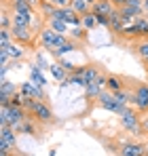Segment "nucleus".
<instances>
[{
	"instance_id": "nucleus-36",
	"label": "nucleus",
	"mask_w": 148,
	"mask_h": 156,
	"mask_svg": "<svg viewBox=\"0 0 148 156\" xmlns=\"http://www.w3.org/2000/svg\"><path fill=\"white\" fill-rule=\"evenodd\" d=\"M99 26L108 27V26H110V17H106V15H98V27Z\"/></svg>"
},
{
	"instance_id": "nucleus-9",
	"label": "nucleus",
	"mask_w": 148,
	"mask_h": 156,
	"mask_svg": "<svg viewBox=\"0 0 148 156\" xmlns=\"http://www.w3.org/2000/svg\"><path fill=\"white\" fill-rule=\"evenodd\" d=\"M74 51H78V40H72V38L68 36V40H66L61 47H57L51 55H53L55 59H61V57H66V55H70V53H74Z\"/></svg>"
},
{
	"instance_id": "nucleus-44",
	"label": "nucleus",
	"mask_w": 148,
	"mask_h": 156,
	"mask_svg": "<svg viewBox=\"0 0 148 156\" xmlns=\"http://www.w3.org/2000/svg\"><path fill=\"white\" fill-rule=\"evenodd\" d=\"M13 2H19V0H4V6L6 4H13Z\"/></svg>"
},
{
	"instance_id": "nucleus-14",
	"label": "nucleus",
	"mask_w": 148,
	"mask_h": 156,
	"mask_svg": "<svg viewBox=\"0 0 148 156\" xmlns=\"http://www.w3.org/2000/svg\"><path fill=\"white\" fill-rule=\"evenodd\" d=\"M117 6L110 2V0H98L93 6H91V11L95 13V15H106V17H110V13L114 11Z\"/></svg>"
},
{
	"instance_id": "nucleus-20",
	"label": "nucleus",
	"mask_w": 148,
	"mask_h": 156,
	"mask_svg": "<svg viewBox=\"0 0 148 156\" xmlns=\"http://www.w3.org/2000/svg\"><path fill=\"white\" fill-rule=\"evenodd\" d=\"M83 27H85V30H89V32L98 27V15H95L93 11H89V13H85V15H83Z\"/></svg>"
},
{
	"instance_id": "nucleus-8",
	"label": "nucleus",
	"mask_w": 148,
	"mask_h": 156,
	"mask_svg": "<svg viewBox=\"0 0 148 156\" xmlns=\"http://www.w3.org/2000/svg\"><path fill=\"white\" fill-rule=\"evenodd\" d=\"M119 156H146V146L140 141H125L119 148Z\"/></svg>"
},
{
	"instance_id": "nucleus-33",
	"label": "nucleus",
	"mask_w": 148,
	"mask_h": 156,
	"mask_svg": "<svg viewBox=\"0 0 148 156\" xmlns=\"http://www.w3.org/2000/svg\"><path fill=\"white\" fill-rule=\"evenodd\" d=\"M57 61L61 63V68H64L68 74H72L74 70H76V63H74V61H70V59H66V57H61V59H57Z\"/></svg>"
},
{
	"instance_id": "nucleus-23",
	"label": "nucleus",
	"mask_w": 148,
	"mask_h": 156,
	"mask_svg": "<svg viewBox=\"0 0 148 156\" xmlns=\"http://www.w3.org/2000/svg\"><path fill=\"white\" fill-rule=\"evenodd\" d=\"M99 74H102V72H99V66H95V63H87V70H85V76L83 78H85V82L89 84V82H93Z\"/></svg>"
},
{
	"instance_id": "nucleus-6",
	"label": "nucleus",
	"mask_w": 148,
	"mask_h": 156,
	"mask_svg": "<svg viewBox=\"0 0 148 156\" xmlns=\"http://www.w3.org/2000/svg\"><path fill=\"white\" fill-rule=\"evenodd\" d=\"M19 91L28 95V97H34V99H40V101H45L47 99V93H45V89L43 87H38L36 82H32V80H25V82H19Z\"/></svg>"
},
{
	"instance_id": "nucleus-4",
	"label": "nucleus",
	"mask_w": 148,
	"mask_h": 156,
	"mask_svg": "<svg viewBox=\"0 0 148 156\" xmlns=\"http://www.w3.org/2000/svg\"><path fill=\"white\" fill-rule=\"evenodd\" d=\"M133 108L138 112H148V82H138L133 89Z\"/></svg>"
},
{
	"instance_id": "nucleus-2",
	"label": "nucleus",
	"mask_w": 148,
	"mask_h": 156,
	"mask_svg": "<svg viewBox=\"0 0 148 156\" xmlns=\"http://www.w3.org/2000/svg\"><path fill=\"white\" fill-rule=\"evenodd\" d=\"M119 122H121V127H123L127 133H135V135L142 133V116H140V112H138L135 108H131V105L119 116Z\"/></svg>"
},
{
	"instance_id": "nucleus-24",
	"label": "nucleus",
	"mask_w": 148,
	"mask_h": 156,
	"mask_svg": "<svg viewBox=\"0 0 148 156\" xmlns=\"http://www.w3.org/2000/svg\"><path fill=\"white\" fill-rule=\"evenodd\" d=\"M70 6H72L78 15H85V13L91 11V4H89L87 0H70Z\"/></svg>"
},
{
	"instance_id": "nucleus-17",
	"label": "nucleus",
	"mask_w": 148,
	"mask_h": 156,
	"mask_svg": "<svg viewBox=\"0 0 148 156\" xmlns=\"http://www.w3.org/2000/svg\"><path fill=\"white\" fill-rule=\"evenodd\" d=\"M13 15V23H17V26H30L34 23V11H30V13H11Z\"/></svg>"
},
{
	"instance_id": "nucleus-27",
	"label": "nucleus",
	"mask_w": 148,
	"mask_h": 156,
	"mask_svg": "<svg viewBox=\"0 0 148 156\" xmlns=\"http://www.w3.org/2000/svg\"><path fill=\"white\" fill-rule=\"evenodd\" d=\"M135 27H138V36H144V38H148V17H138L135 21Z\"/></svg>"
},
{
	"instance_id": "nucleus-22",
	"label": "nucleus",
	"mask_w": 148,
	"mask_h": 156,
	"mask_svg": "<svg viewBox=\"0 0 148 156\" xmlns=\"http://www.w3.org/2000/svg\"><path fill=\"white\" fill-rule=\"evenodd\" d=\"M87 32H89V30H85L83 26H72L70 32H68V36H70L72 40H78V42H80V40H87Z\"/></svg>"
},
{
	"instance_id": "nucleus-5",
	"label": "nucleus",
	"mask_w": 148,
	"mask_h": 156,
	"mask_svg": "<svg viewBox=\"0 0 148 156\" xmlns=\"http://www.w3.org/2000/svg\"><path fill=\"white\" fill-rule=\"evenodd\" d=\"M106 82H108V74H99L93 82H89V84L85 87V97H87V99H98L99 93L106 89Z\"/></svg>"
},
{
	"instance_id": "nucleus-28",
	"label": "nucleus",
	"mask_w": 148,
	"mask_h": 156,
	"mask_svg": "<svg viewBox=\"0 0 148 156\" xmlns=\"http://www.w3.org/2000/svg\"><path fill=\"white\" fill-rule=\"evenodd\" d=\"M30 11H34V9L28 4V0H19V2L11 4V13H30Z\"/></svg>"
},
{
	"instance_id": "nucleus-7",
	"label": "nucleus",
	"mask_w": 148,
	"mask_h": 156,
	"mask_svg": "<svg viewBox=\"0 0 148 156\" xmlns=\"http://www.w3.org/2000/svg\"><path fill=\"white\" fill-rule=\"evenodd\" d=\"M11 32H13L15 42H19V44H30L32 38H34V32H32L30 26H17V23H13Z\"/></svg>"
},
{
	"instance_id": "nucleus-16",
	"label": "nucleus",
	"mask_w": 148,
	"mask_h": 156,
	"mask_svg": "<svg viewBox=\"0 0 148 156\" xmlns=\"http://www.w3.org/2000/svg\"><path fill=\"white\" fill-rule=\"evenodd\" d=\"M106 89H108L110 93H117V91L125 89V78H123V76H114V74H108V82H106Z\"/></svg>"
},
{
	"instance_id": "nucleus-43",
	"label": "nucleus",
	"mask_w": 148,
	"mask_h": 156,
	"mask_svg": "<svg viewBox=\"0 0 148 156\" xmlns=\"http://www.w3.org/2000/svg\"><path fill=\"white\" fill-rule=\"evenodd\" d=\"M142 6H144V13H148V0H144V4H142Z\"/></svg>"
},
{
	"instance_id": "nucleus-21",
	"label": "nucleus",
	"mask_w": 148,
	"mask_h": 156,
	"mask_svg": "<svg viewBox=\"0 0 148 156\" xmlns=\"http://www.w3.org/2000/svg\"><path fill=\"white\" fill-rule=\"evenodd\" d=\"M114 95V99H119L121 104L129 105L133 104V91H129V89H121V91H117V93H112Z\"/></svg>"
},
{
	"instance_id": "nucleus-32",
	"label": "nucleus",
	"mask_w": 148,
	"mask_h": 156,
	"mask_svg": "<svg viewBox=\"0 0 148 156\" xmlns=\"http://www.w3.org/2000/svg\"><path fill=\"white\" fill-rule=\"evenodd\" d=\"M121 36H127V38L138 36V27H135V23H127V26L123 27V32H121Z\"/></svg>"
},
{
	"instance_id": "nucleus-10",
	"label": "nucleus",
	"mask_w": 148,
	"mask_h": 156,
	"mask_svg": "<svg viewBox=\"0 0 148 156\" xmlns=\"http://www.w3.org/2000/svg\"><path fill=\"white\" fill-rule=\"evenodd\" d=\"M17 131L13 129V127H9V125H4V127H0V141H4V144H9L11 148H15L17 150Z\"/></svg>"
},
{
	"instance_id": "nucleus-1",
	"label": "nucleus",
	"mask_w": 148,
	"mask_h": 156,
	"mask_svg": "<svg viewBox=\"0 0 148 156\" xmlns=\"http://www.w3.org/2000/svg\"><path fill=\"white\" fill-rule=\"evenodd\" d=\"M66 40H68V34H59V32L51 30L49 26H45L38 32V42H40V47H43L45 51H49V53H53L57 47H61Z\"/></svg>"
},
{
	"instance_id": "nucleus-41",
	"label": "nucleus",
	"mask_w": 148,
	"mask_h": 156,
	"mask_svg": "<svg viewBox=\"0 0 148 156\" xmlns=\"http://www.w3.org/2000/svg\"><path fill=\"white\" fill-rule=\"evenodd\" d=\"M40 2H43V0H28V4H30L32 9H38V6H40Z\"/></svg>"
},
{
	"instance_id": "nucleus-30",
	"label": "nucleus",
	"mask_w": 148,
	"mask_h": 156,
	"mask_svg": "<svg viewBox=\"0 0 148 156\" xmlns=\"http://www.w3.org/2000/svg\"><path fill=\"white\" fill-rule=\"evenodd\" d=\"M13 32L11 30H0V47H9L13 42Z\"/></svg>"
},
{
	"instance_id": "nucleus-37",
	"label": "nucleus",
	"mask_w": 148,
	"mask_h": 156,
	"mask_svg": "<svg viewBox=\"0 0 148 156\" xmlns=\"http://www.w3.org/2000/svg\"><path fill=\"white\" fill-rule=\"evenodd\" d=\"M49 2H53L57 9H64V6H70V0H49Z\"/></svg>"
},
{
	"instance_id": "nucleus-29",
	"label": "nucleus",
	"mask_w": 148,
	"mask_h": 156,
	"mask_svg": "<svg viewBox=\"0 0 148 156\" xmlns=\"http://www.w3.org/2000/svg\"><path fill=\"white\" fill-rule=\"evenodd\" d=\"M13 27V15L6 13V6L2 11V17H0V30H11Z\"/></svg>"
},
{
	"instance_id": "nucleus-38",
	"label": "nucleus",
	"mask_w": 148,
	"mask_h": 156,
	"mask_svg": "<svg viewBox=\"0 0 148 156\" xmlns=\"http://www.w3.org/2000/svg\"><path fill=\"white\" fill-rule=\"evenodd\" d=\"M9 70H11V66H0V80H4V78H6Z\"/></svg>"
},
{
	"instance_id": "nucleus-13",
	"label": "nucleus",
	"mask_w": 148,
	"mask_h": 156,
	"mask_svg": "<svg viewBox=\"0 0 148 156\" xmlns=\"http://www.w3.org/2000/svg\"><path fill=\"white\" fill-rule=\"evenodd\" d=\"M0 49H4V51H9V55H11V59L13 61H21L25 57V49H24V44H19V42H11L9 47H0Z\"/></svg>"
},
{
	"instance_id": "nucleus-25",
	"label": "nucleus",
	"mask_w": 148,
	"mask_h": 156,
	"mask_svg": "<svg viewBox=\"0 0 148 156\" xmlns=\"http://www.w3.org/2000/svg\"><path fill=\"white\" fill-rule=\"evenodd\" d=\"M17 91H19V87H17L15 82L6 80V78H4V80H0V93H6V95H11V97H13Z\"/></svg>"
},
{
	"instance_id": "nucleus-42",
	"label": "nucleus",
	"mask_w": 148,
	"mask_h": 156,
	"mask_svg": "<svg viewBox=\"0 0 148 156\" xmlns=\"http://www.w3.org/2000/svg\"><path fill=\"white\" fill-rule=\"evenodd\" d=\"M114 6H123V4H127V0H110Z\"/></svg>"
},
{
	"instance_id": "nucleus-39",
	"label": "nucleus",
	"mask_w": 148,
	"mask_h": 156,
	"mask_svg": "<svg viewBox=\"0 0 148 156\" xmlns=\"http://www.w3.org/2000/svg\"><path fill=\"white\" fill-rule=\"evenodd\" d=\"M85 70H87V66H76V70H74L72 74H76V76H85Z\"/></svg>"
},
{
	"instance_id": "nucleus-40",
	"label": "nucleus",
	"mask_w": 148,
	"mask_h": 156,
	"mask_svg": "<svg viewBox=\"0 0 148 156\" xmlns=\"http://www.w3.org/2000/svg\"><path fill=\"white\" fill-rule=\"evenodd\" d=\"M142 133H148V116H142Z\"/></svg>"
},
{
	"instance_id": "nucleus-3",
	"label": "nucleus",
	"mask_w": 148,
	"mask_h": 156,
	"mask_svg": "<svg viewBox=\"0 0 148 156\" xmlns=\"http://www.w3.org/2000/svg\"><path fill=\"white\" fill-rule=\"evenodd\" d=\"M99 104V108H104V110H108V112H112V114H117V116H121L125 110L129 108V105H125V104H121L119 99H114V95L108 91V89H104L102 93H99V97L95 99Z\"/></svg>"
},
{
	"instance_id": "nucleus-15",
	"label": "nucleus",
	"mask_w": 148,
	"mask_h": 156,
	"mask_svg": "<svg viewBox=\"0 0 148 156\" xmlns=\"http://www.w3.org/2000/svg\"><path fill=\"white\" fill-rule=\"evenodd\" d=\"M30 80L32 82H36L38 87H47V78H45V74H43V68L38 66V63H32L30 66Z\"/></svg>"
},
{
	"instance_id": "nucleus-19",
	"label": "nucleus",
	"mask_w": 148,
	"mask_h": 156,
	"mask_svg": "<svg viewBox=\"0 0 148 156\" xmlns=\"http://www.w3.org/2000/svg\"><path fill=\"white\" fill-rule=\"evenodd\" d=\"M49 72H51V76L55 78L57 82H64L66 78L70 76V74H68V72H66V70L61 68V63H59V61H55V63H51V66H49Z\"/></svg>"
},
{
	"instance_id": "nucleus-31",
	"label": "nucleus",
	"mask_w": 148,
	"mask_h": 156,
	"mask_svg": "<svg viewBox=\"0 0 148 156\" xmlns=\"http://www.w3.org/2000/svg\"><path fill=\"white\" fill-rule=\"evenodd\" d=\"M135 53L140 55V59H142V61H148V38L135 47Z\"/></svg>"
},
{
	"instance_id": "nucleus-26",
	"label": "nucleus",
	"mask_w": 148,
	"mask_h": 156,
	"mask_svg": "<svg viewBox=\"0 0 148 156\" xmlns=\"http://www.w3.org/2000/svg\"><path fill=\"white\" fill-rule=\"evenodd\" d=\"M38 9H40L43 17H47V19H49V17H53V15H55V11H57V6H55L53 2H49V0H43Z\"/></svg>"
},
{
	"instance_id": "nucleus-11",
	"label": "nucleus",
	"mask_w": 148,
	"mask_h": 156,
	"mask_svg": "<svg viewBox=\"0 0 148 156\" xmlns=\"http://www.w3.org/2000/svg\"><path fill=\"white\" fill-rule=\"evenodd\" d=\"M17 133L19 135H38V120L30 114L24 122H21V127L17 129Z\"/></svg>"
},
{
	"instance_id": "nucleus-12",
	"label": "nucleus",
	"mask_w": 148,
	"mask_h": 156,
	"mask_svg": "<svg viewBox=\"0 0 148 156\" xmlns=\"http://www.w3.org/2000/svg\"><path fill=\"white\" fill-rule=\"evenodd\" d=\"M110 30L114 32V34H121L125 27V21H123V15H121V6H117L112 13H110Z\"/></svg>"
},
{
	"instance_id": "nucleus-34",
	"label": "nucleus",
	"mask_w": 148,
	"mask_h": 156,
	"mask_svg": "<svg viewBox=\"0 0 148 156\" xmlns=\"http://www.w3.org/2000/svg\"><path fill=\"white\" fill-rule=\"evenodd\" d=\"M11 105H19V108H24V93H21V91H17V93L11 97Z\"/></svg>"
},
{
	"instance_id": "nucleus-35",
	"label": "nucleus",
	"mask_w": 148,
	"mask_h": 156,
	"mask_svg": "<svg viewBox=\"0 0 148 156\" xmlns=\"http://www.w3.org/2000/svg\"><path fill=\"white\" fill-rule=\"evenodd\" d=\"M36 63H38L43 70H49V66H51L49 61L45 59V55H43V53H36Z\"/></svg>"
},
{
	"instance_id": "nucleus-18",
	"label": "nucleus",
	"mask_w": 148,
	"mask_h": 156,
	"mask_svg": "<svg viewBox=\"0 0 148 156\" xmlns=\"http://www.w3.org/2000/svg\"><path fill=\"white\" fill-rule=\"evenodd\" d=\"M47 26L51 27V30H55V32H59V34H68L70 32V23H66L64 19H57V17H51V19H47Z\"/></svg>"
}]
</instances>
